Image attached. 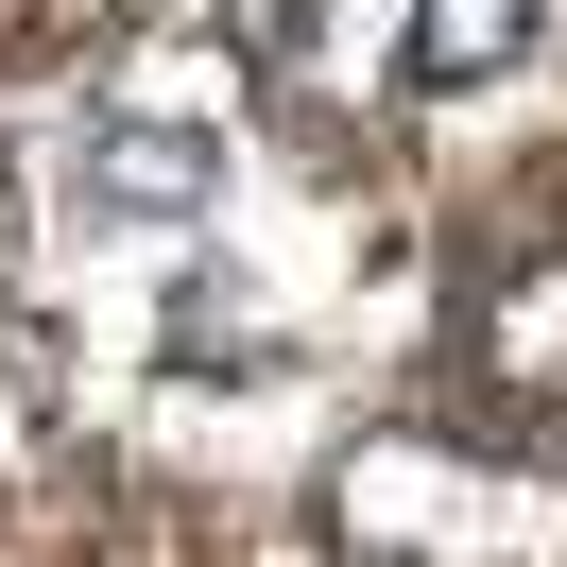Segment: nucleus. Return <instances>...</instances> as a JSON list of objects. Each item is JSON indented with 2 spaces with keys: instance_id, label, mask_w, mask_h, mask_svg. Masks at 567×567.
Listing matches in <instances>:
<instances>
[{
  "instance_id": "1",
  "label": "nucleus",
  "mask_w": 567,
  "mask_h": 567,
  "mask_svg": "<svg viewBox=\"0 0 567 567\" xmlns=\"http://www.w3.org/2000/svg\"><path fill=\"white\" fill-rule=\"evenodd\" d=\"M207 207H224V138H207V121L138 104V121H86V138H70V224L173 241V224H207Z\"/></svg>"
},
{
  "instance_id": "2",
  "label": "nucleus",
  "mask_w": 567,
  "mask_h": 567,
  "mask_svg": "<svg viewBox=\"0 0 567 567\" xmlns=\"http://www.w3.org/2000/svg\"><path fill=\"white\" fill-rule=\"evenodd\" d=\"M482 379L533 395V413H567V258H533V276L482 292Z\"/></svg>"
},
{
  "instance_id": "3",
  "label": "nucleus",
  "mask_w": 567,
  "mask_h": 567,
  "mask_svg": "<svg viewBox=\"0 0 567 567\" xmlns=\"http://www.w3.org/2000/svg\"><path fill=\"white\" fill-rule=\"evenodd\" d=\"M533 52H550V0H430V18H413V70H430V86L533 70Z\"/></svg>"
}]
</instances>
